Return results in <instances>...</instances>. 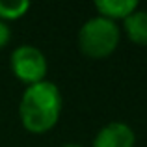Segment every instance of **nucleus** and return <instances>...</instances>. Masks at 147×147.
Returning <instances> with one entry per match:
<instances>
[{"label": "nucleus", "instance_id": "3", "mask_svg": "<svg viewBox=\"0 0 147 147\" xmlns=\"http://www.w3.org/2000/svg\"><path fill=\"white\" fill-rule=\"evenodd\" d=\"M11 69L19 80L32 86L43 82L47 75V58L39 49L32 45H21L11 54Z\"/></svg>", "mask_w": 147, "mask_h": 147}, {"label": "nucleus", "instance_id": "5", "mask_svg": "<svg viewBox=\"0 0 147 147\" xmlns=\"http://www.w3.org/2000/svg\"><path fill=\"white\" fill-rule=\"evenodd\" d=\"M95 7L104 19H125L132 11H136L138 2L136 0H97Z\"/></svg>", "mask_w": 147, "mask_h": 147}, {"label": "nucleus", "instance_id": "8", "mask_svg": "<svg viewBox=\"0 0 147 147\" xmlns=\"http://www.w3.org/2000/svg\"><path fill=\"white\" fill-rule=\"evenodd\" d=\"M9 37H11V32L7 28V24L4 21H0V49H4L9 43Z\"/></svg>", "mask_w": 147, "mask_h": 147}, {"label": "nucleus", "instance_id": "2", "mask_svg": "<svg viewBox=\"0 0 147 147\" xmlns=\"http://www.w3.org/2000/svg\"><path fill=\"white\" fill-rule=\"evenodd\" d=\"M119 43V28L104 17L90 19L78 32V47L90 58H106Z\"/></svg>", "mask_w": 147, "mask_h": 147}, {"label": "nucleus", "instance_id": "9", "mask_svg": "<svg viewBox=\"0 0 147 147\" xmlns=\"http://www.w3.org/2000/svg\"><path fill=\"white\" fill-rule=\"evenodd\" d=\"M63 147H82V145H80V144H65Z\"/></svg>", "mask_w": 147, "mask_h": 147}, {"label": "nucleus", "instance_id": "7", "mask_svg": "<svg viewBox=\"0 0 147 147\" xmlns=\"http://www.w3.org/2000/svg\"><path fill=\"white\" fill-rule=\"evenodd\" d=\"M30 9L28 2H6L0 0V19H19Z\"/></svg>", "mask_w": 147, "mask_h": 147}, {"label": "nucleus", "instance_id": "6", "mask_svg": "<svg viewBox=\"0 0 147 147\" xmlns=\"http://www.w3.org/2000/svg\"><path fill=\"white\" fill-rule=\"evenodd\" d=\"M125 32L136 45H147V11H132L125 17Z\"/></svg>", "mask_w": 147, "mask_h": 147}, {"label": "nucleus", "instance_id": "1", "mask_svg": "<svg viewBox=\"0 0 147 147\" xmlns=\"http://www.w3.org/2000/svg\"><path fill=\"white\" fill-rule=\"evenodd\" d=\"M61 95L56 84L37 82L24 91L19 104L21 123L26 130L34 134H43L50 130L60 119Z\"/></svg>", "mask_w": 147, "mask_h": 147}, {"label": "nucleus", "instance_id": "4", "mask_svg": "<svg viewBox=\"0 0 147 147\" xmlns=\"http://www.w3.org/2000/svg\"><path fill=\"white\" fill-rule=\"evenodd\" d=\"M93 147H134V130L125 123H108L97 132Z\"/></svg>", "mask_w": 147, "mask_h": 147}]
</instances>
